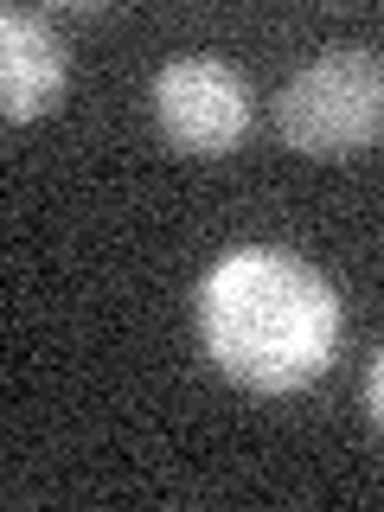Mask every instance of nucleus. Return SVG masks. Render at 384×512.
<instances>
[{
    "instance_id": "3",
    "label": "nucleus",
    "mask_w": 384,
    "mask_h": 512,
    "mask_svg": "<svg viewBox=\"0 0 384 512\" xmlns=\"http://www.w3.org/2000/svg\"><path fill=\"white\" fill-rule=\"evenodd\" d=\"M154 122L192 160H218L250 128V84L224 58H173L154 77Z\"/></svg>"
},
{
    "instance_id": "1",
    "label": "nucleus",
    "mask_w": 384,
    "mask_h": 512,
    "mask_svg": "<svg viewBox=\"0 0 384 512\" xmlns=\"http://www.w3.org/2000/svg\"><path fill=\"white\" fill-rule=\"evenodd\" d=\"M199 340L237 391H308L340 352V295L308 256L237 244L199 282Z\"/></svg>"
},
{
    "instance_id": "5",
    "label": "nucleus",
    "mask_w": 384,
    "mask_h": 512,
    "mask_svg": "<svg viewBox=\"0 0 384 512\" xmlns=\"http://www.w3.org/2000/svg\"><path fill=\"white\" fill-rule=\"evenodd\" d=\"M365 397H372V416H378V429H384V352L372 359V378H365Z\"/></svg>"
},
{
    "instance_id": "4",
    "label": "nucleus",
    "mask_w": 384,
    "mask_h": 512,
    "mask_svg": "<svg viewBox=\"0 0 384 512\" xmlns=\"http://www.w3.org/2000/svg\"><path fill=\"white\" fill-rule=\"evenodd\" d=\"M64 96V45L26 7L0 13V109L7 122H39Z\"/></svg>"
},
{
    "instance_id": "2",
    "label": "nucleus",
    "mask_w": 384,
    "mask_h": 512,
    "mask_svg": "<svg viewBox=\"0 0 384 512\" xmlns=\"http://www.w3.org/2000/svg\"><path fill=\"white\" fill-rule=\"evenodd\" d=\"M276 135L308 160H346L384 141V58L372 45H333L282 84Z\"/></svg>"
}]
</instances>
